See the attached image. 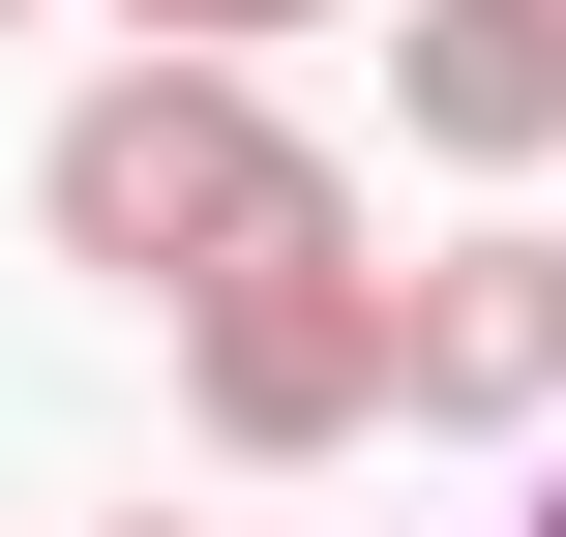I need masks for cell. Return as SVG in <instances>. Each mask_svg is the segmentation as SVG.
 I'll return each mask as SVG.
<instances>
[{"label":"cell","instance_id":"1","mask_svg":"<svg viewBox=\"0 0 566 537\" xmlns=\"http://www.w3.org/2000/svg\"><path fill=\"white\" fill-rule=\"evenodd\" d=\"M358 179L239 90V60H90L60 120H30V239L90 269V299H209V269H269V239H328Z\"/></svg>","mask_w":566,"mask_h":537},{"label":"cell","instance_id":"2","mask_svg":"<svg viewBox=\"0 0 566 537\" xmlns=\"http://www.w3.org/2000/svg\"><path fill=\"white\" fill-rule=\"evenodd\" d=\"M149 329H179V419H209L239 478H298V448L388 419V239H358V209L269 239V269H209V299H149Z\"/></svg>","mask_w":566,"mask_h":537},{"label":"cell","instance_id":"3","mask_svg":"<svg viewBox=\"0 0 566 537\" xmlns=\"http://www.w3.org/2000/svg\"><path fill=\"white\" fill-rule=\"evenodd\" d=\"M388 419L448 448H566V209H478L388 269Z\"/></svg>","mask_w":566,"mask_h":537},{"label":"cell","instance_id":"4","mask_svg":"<svg viewBox=\"0 0 566 537\" xmlns=\"http://www.w3.org/2000/svg\"><path fill=\"white\" fill-rule=\"evenodd\" d=\"M388 120L448 179H566V0H388Z\"/></svg>","mask_w":566,"mask_h":537},{"label":"cell","instance_id":"5","mask_svg":"<svg viewBox=\"0 0 566 537\" xmlns=\"http://www.w3.org/2000/svg\"><path fill=\"white\" fill-rule=\"evenodd\" d=\"M269 30H328V0H119V60H239V90H269Z\"/></svg>","mask_w":566,"mask_h":537},{"label":"cell","instance_id":"6","mask_svg":"<svg viewBox=\"0 0 566 537\" xmlns=\"http://www.w3.org/2000/svg\"><path fill=\"white\" fill-rule=\"evenodd\" d=\"M90 537H209V508H90Z\"/></svg>","mask_w":566,"mask_h":537},{"label":"cell","instance_id":"7","mask_svg":"<svg viewBox=\"0 0 566 537\" xmlns=\"http://www.w3.org/2000/svg\"><path fill=\"white\" fill-rule=\"evenodd\" d=\"M0 30H60V0H0Z\"/></svg>","mask_w":566,"mask_h":537},{"label":"cell","instance_id":"8","mask_svg":"<svg viewBox=\"0 0 566 537\" xmlns=\"http://www.w3.org/2000/svg\"><path fill=\"white\" fill-rule=\"evenodd\" d=\"M537 537H566V478H537Z\"/></svg>","mask_w":566,"mask_h":537}]
</instances>
